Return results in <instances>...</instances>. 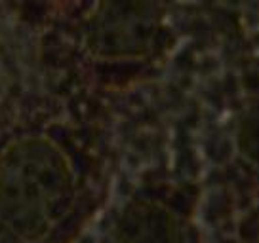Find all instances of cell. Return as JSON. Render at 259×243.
<instances>
[{
  "label": "cell",
  "mask_w": 259,
  "mask_h": 243,
  "mask_svg": "<svg viewBox=\"0 0 259 243\" xmlns=\"http://www.w3.org/2000/svg\"><path fill=\"white\" fill-rule=\"evenodd\" d=\"M166 0H99L90 25V48L111 59L141 57L153 49Z\"/></svg>",
  "instance_id": "1"
},
{
  "label": "cell",
  "mask_w": 259,
  "mask_h": 243,
  "mask_svg": "<svg viewBox=\"0 0 259 243\" xmlns=\"http://www.w3.org/2000/svg\"><path fill=\"white\" fill-rule=\"evenodd\" d=\"M238 146L244 156L259 165V97L251 103L238 124Z\"/></svg>",
  "instance_id": "2"
}]
</instances>
